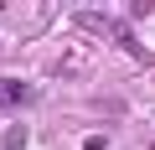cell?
<instances>
[{"instance_id": "obj_1", "label": "cell", "mask_w": 155, "mask_h": 150, "mask_svg": "<svg viewBox=\"0 0 155 150\" xmlns=\"http://www.w3.org/2000/svg\"><path fill=\"white\" fill-rule=\"evenodd\" d=\"M21 104H31V83H21V78H0V109H21Z\"/></svg>"}, {"instance_id": "obj_2", "label": "cell", "mask_w": 155, "mask_h": 150, "mask_svg": "<svg viewBox=\"0 0 155 150\" xmlns=\"http://www.w3.org/2000/svg\"><path fill=\"white\" fill-rule=\"evenodd\" d=\"M5 150H26V129H21V124L5 129Z\"/></svg>"}]
</instances>
